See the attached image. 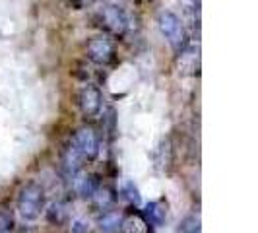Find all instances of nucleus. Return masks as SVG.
Here are the masks:
<instances>
[{
	"label": "nucleus",
	"mask_w": 258,
	"mask_h": 233,
	"mask_svg": "<svg viewBox=\"0 0 258 233\" xmlns=\"http://www.w3.org/2000/svg\"><path fill=\"white\" fill-rule=\"evenodd\" d=\"M122 194H124V198L128 202H132V204H140V200H142L138 187L132 181H124V185H122Z\"/></svg>",
	"instance_id": "2eb2a0df"
},
{
	"label": "nucleus",
	"mask_w": 258,
	"mask_h": 233,
	"mask_svg": "<svg viewBox=\"0 0 258 233\" xmlns=\"http://www.w3.org/2000/svg\"><path fill=\"white\" fill-rule=\"evenodd\" d=\"M144 220L148 221L152 227H161L167 220V202L165 200H154L148 202L142 210Z\"/></svg>",
	"instance_id": "0eeeda50"
},
{
	"label": "nucleus",
	"mask_w": 258,
	"mask_h": 233,
	"mask_svg": "<svg viewBox=\"0 0 258 233\" xmlns=\"http://www.w3.org/2000/svg\"><path fill=\"white\" fill-rule=\"evenodd\" d=\"M70 146L82 155L86 161H93L99 155V134L91 127H80L72 134Z\"/></svg>",
	"instance_id": "20e7f679"
},
{
	"label": "nucleus",
	"mask_w": 258,
	"mask_h": 233,
	"mask_svg": "<svg viewBox=\"0 0 258 233\" xmlns=\"http://www.w3.org/2000/svg\"><path fill=\"white\" fill-rule=\"evenodd\" d=\"M14 229V214L10 208L0 206V233H10Z\"/></svg>",
	"instance_id": "4468645a"
},
{
	"label": "nucleus",
	"mask_w": 258,
	"mask_h": 233,
	"mask_svg": "<svg viewBox=\"0 0 258 233\" xmlns=\"http://www.w3.org/2000/svg\"><path fill=\"white\" fill-rule=\"evenodd\" d=\"M78 103L80 109L86 116H95L101 111V105H103V93L97 86H84L80 91V97H78Z\"/></svg>",
	"instance_id": "423d86ee"
},
{
	"label": "nucleus",
	"mask_w": 258,
	"mask_h": 233,
	"mask_svg": "<svg viewBox=\"0 0 258 233\" xmlns=\"http://www.w3.org/2000/svg\"><path fill=\"white\" fill-rule=\"evenodd\" d=\"M91 200H93V204L95 208H99V210H109V208H113L116 204V193L113 187H109V185H99L97 187V191L93 193L91 196Z\"/></svg>",
	"instance_id": "9d476101"
},
{
	"label": "nucleus",
	"mask_w": 258,
	"mask_h": 233,
	"mask_svg": "<svg viewBox=\"0 0 258 233\" xmlns=\"http://www.w3.org/2000/svg\"><path fill=\"white\" fill-rule=\"evenodd\" d=\"M93 20L97 22V26L103 29L105 33L115 35V37H122L128 29V16L126 12L113 2H107L103 6L97 8V12L93 16Z\"/></svg>",
	"instance_id": "f03ea898"
},
{
	"label": "nucleus",
	"mask_w": 258,
	"mask_h": 233,
	"mask_svg": "<svg viewBox=\"0 0 258 233\" xmlns=\"http://www.w3.org/2000/svg\"><path fill=\"white\" fill-rule=\"evenodd\" d=\"M47 218H49V221H51V223L60 225V223L64 221V218H66L64 208L60 206V204H52V206L47 210Z\"/></svg>",
	"instance_id": "f3484780"
},
{
	"label": "nucleus",
	"mask_w": 258,
	"mask_h": 233,
	"mask_svg": "<svg viewBox=\"0 0 258 233\" xmlns=\"http://www.w3.org/2000/svg\"><path fill=\"white\" fill-rule=\"evenodd\" d=\"M120 220H122L120 214L107 210L103 216H99V220H97V229L101 233H116L120 229Z\"/></svg>",
	"instance_id": "ddd939ff"
},
{
	"label": "nucleus",
	"mask_w": 258,
	"mask_h": 233,
	"mask_svg": "<svg viewBox=\"0 0 258 233\" xmlns=\"http://www.w3.org/2000/svg\"><path fill=\"white\" fill-rule=\"evenodd\" d=\"M157 27H159V33L167 39V43L173 47L175 52L182 51L188 45V33H186L184 22L175 12H171V10L159 12Z\"/></svg>",
	"instance_id": "f257e3e1"
},
{
	"label": "nucleus",
	"mask_w": 258,
	"mask_h": 233,
	"mask_svg": "<svg viewBox=\"0 0 258 233\" xmlns=\"http://www.w3.org/2000/svg\"><path fill=\"white\" fill-rule=\"evenodd\" d=\"M72 233H90V223L82 218L72 221Z\"/></svg>",
	"instance_id": "a211bd4d"
},
{
	"label": "nucleus",
	"mask_w": 258,
	"mask_h": 233,
	"mask_svg": "<svg viewBox=\"0 0 258 233\" xmlns=\"http://www.w3.org/2000/svg\"><path fill=\"white\" fill-rule=\"evenodd\" d=\"M179 54V72L181 74H196L198 66H200V56H198V49L194 47H184L182 51L177 52Z\"/></svg>",
	"instance_id": "6e6552de"
},
{
	"label": "nucleus",
	"mask_w": 258,
	"mask_h": 233,
	"mask_svg": "<svg viewBox=\"0 0 258 233\" xmlns=\"http://www.w3.org/2000/svg\"><path fill=\"white\" fill-rule=\"evenodd\" d=\"M45 208V191L39 183H26L18 193V212L24 220H37Z\"/></svg>",
	"instance_id": "7ed1b4c3"
},
{
	"label": "nucleus",
	"mask_w": 258,
	"mask_h": 233,
	"mask_svg": "<svg viewBox=\"0 0 258 233\" xmlns=\"http://www.w3.org/2000/svg\"><path fill=\"white\" fill-rule=\"evenodd\" d=\"M179 233H200V218L186 216L179 225Z\"/></svg>",
	"instance_id": "dca6fc26"
},
{
	"label": "nucleus",
	"mask_w": 258,
	"mask_h": 233,
	"mask_svg": "<svg viewBox=\"0 0 258 233\" xmlns=\"http://www.w3.org/2000/svg\"><path fill=\"white\" fill-rule=\"evenodd\" d=\"M120 233H150V223L144 220L142 214L130 212L120 220Z\"/></svg>",
	"instance_id": "1a4fd4ad"
},
{
	"label": "nucleus",
	"mask_w": 258,
	"mask_h": 233,
	"mask_svg": "<svg viewBox=\"0 0 258 233\" xmlns=\"http://www.w3.org/2000/svg\"><path fill=\"white\" fill-rule=\"evenodd\" d=\"M84 163H86V159L78 154L72 146H68L64 150V154H62V167H64L66 173L68 175H76L78 171L84 167Z\"/></svg>",
	"instance_id": "f8f14e48"
},
{
	"label": "nucleus",
	"mask_w": 258,
	"mask_h": 233,
	"mask_svg": "<svg viewBox=\"0 0 258 233\" xmlns=\"http://www.w3.org/2000/svg\"><path fill=\"white\" fill-rule=\"evenodd\" d=\"M86 54H88V59H90L91 63H95V65L99 66L111 65L115 61V54H116L115 43L109 37H105V35L93 37L86 45Z\"/></svg>",
	"instance_id": "39448f33"
},
{
	"label": "nucleus",
	"mask_w": 258,
	"mask_h": 233,
	"mask_svg": "<svg viewBox=\"0 0 258 233\" xmlns=\"http://www.w3.org/2000/svg\"><path fill=\"white\" fill-rule=\"evenodd\" d=\"M70 2H72V6H74L76 10H82V8H86V6L93 4V0H70Z\"/></svg>",
	"instance_id": "6ab92c4d"
},
{
	"label": "nucleus",
	"mask_w": 258,
	"mask_h": 233,
	"mask_svg": "<svg viewBox=\"0 0 258 233\" xmlns=\"http://www.w3.org/2000/svg\"><path fill=\"white\" fill-rule=\"evenodd\" d=\"M101 185V179H99V175H95V173H88V175H84L82 179H78L76 183V193L82 196V198H91L93 193L97 191V187Z\"/></svg>",
	"instance_id": "9b49d317"
}]
</instances>
